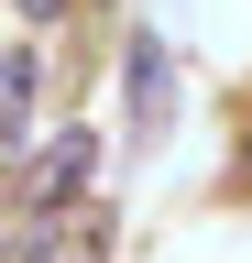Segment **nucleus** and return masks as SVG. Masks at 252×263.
<instances>
[{
	"label": "nucleus",
	"instance_id": "20e7f679",
	"mask_svg": "<svg viewBox=\"0 0 252 263\" xmlns=\"http://www.w3.org/2000/svg\"><path fill=\"white\" fill-rule=\"evenodd\" d=\"M88 164H99V143H88V132H55V143H44V164H33V209L77 197V176H88Z\"/></svg>",
	"mask_w": 252,
	"mask_h": 263
},
{
	"label": "nucleus",
	"instance_id": "7ed1b4c3",
	"mask_svg": "<svg viewBox=\"0 0 252 263\" xmlns=\"http://www.w3.org/2000/svg\"><path fill=\"white\" fill-rule=\"evenodd\" d=\"M165 110H176L165 44H153V33H132V132H165Z\"/></svg>",
	"mask_w": 252,
	"mask_h": 263
},
{
	"label": "nucleus",
	"instance_id": "39448f33",
	"mask_svg": "<svg viewBox=\"0 0 252 263\" xmlns=\"http://www.w3.org/2000/svg\"><path fill=\"white\" fill-rule=\"evenodd\" d=\"M22 11H33V22H44V11H66V0H22Z\"/></svg>",
	"mask_w": 252,
	"mask_h": 263
},
{
	"label": "nucleus",
	"instance_id": "f03ea898",
	"mask_svg": "<svg viewBox=\"0 0 252 263\" xmlns=\"http://www.w3.org/2000/svg\"><path fill=\"white\" fill-rule=\"evenodd\" d=\"M33 88H44V55L11 44L0 55V154H22V121H33Z\"/></svg>",
	"mask_w": 252,
	"mask_h": 263
},
{
	"label": "nucleus",
	"instance_id": "f257e3e1",
	"mask_svg": "<svg viewBox=\"0 0 252 263\" xmlns=\"http://www.w3.org/2000/svg\"><path fill=\"white\" fill-rule=\"evenodd\" d=\"M99 252H110V230L88 219V209H66V197H55V209H33V230H22L0 263H99Z\"/></svg>",
	"mask_w": 252,
	"mask_h": 263
}]
</instances>
